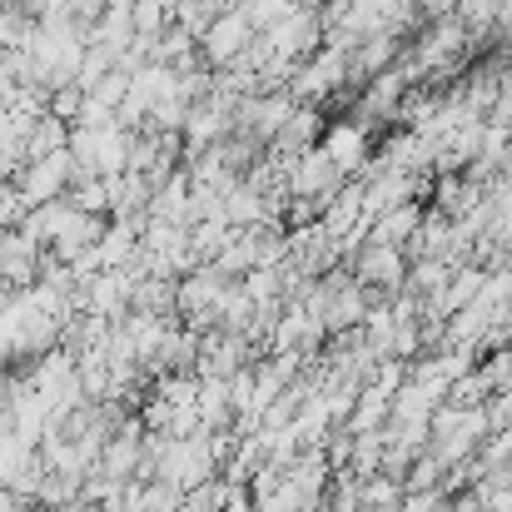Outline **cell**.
Returning <instances> with one entry per match:
<instances>
[{"label": "cell", "instance_id": "obj_1", "mask_svg": "<svg viewBox=\"0 0 512 512\" xmlns=\"http://www.w3.org/2000/svg\"><path fill=\"white\" fill-rule=\"evenodd\" d=\"M358 279H363L368 289H398V284L408 279L403 254H398V249H388V244H373V249L358 259Z\"/></svg>", "mask_w": 512, "mask_h": 512}, {"label": "cell", "instance_id": "obj_2", "mask_svg": "<svg viewBox=\"0 0 512 512\" xmlns=\"http://www.w3.org/2000/svg\"><path fill=\"white\" fill-rule=\"evenodd\" d=\"M239 45H249V15H224L204 30V55L219 65V60H234Z\"/></svg>", "mask_w": 512, "mask_h": 512}, {"label": "cell", "instance_id": "obj_3", "mask_svg": "<svg viewBox=\"0 0 512 512\" xmlns=\"http://www.w3.org/2000/svg\"><path fill=\"white\" fill-rule=\"evenodd\" d=\"M408 239H418V209H413V204H393V209L373 224V244L398 249V244H408Z\"/></svg>", "mask_w": 512, "mask_h": 512}, {"label": "cell", "instance_id": "obj_4", "mask_svg": "<svg viewBox=\"0 0 512 512\" xmlns=\"http://www.w3.org/2000/svg\"><path fill=\"white\" fill-rule=\"evenodd\" d=\"M339 170H358L363 165V130H353V125H339V130H329V140L319 145Z\"/></svg>", "mask_w": 512, "mask_h": 512}, {"label": "cell", "instance_id": "obj_5", "mask_svg": "<svg viewBox=\"0 0 512 512\" xmlns=\"http://www.w3.org/2000/svg\"><path fill=\"white\" fill-rule=\"evenodd\" d=\"M25 512H50V508H40V503H35V508H25Z\"/></svg>", "mask_w": 512, "mask_h": 512}]
</instances>
